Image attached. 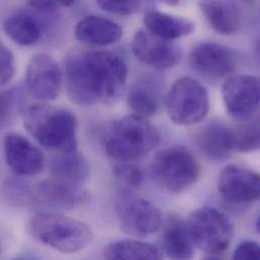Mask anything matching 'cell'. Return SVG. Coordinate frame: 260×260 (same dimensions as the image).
I'll return each mask as SVG.
<instances>
[{
	"label": "cell",
	"mask_w": 260,
	"mask_h": 260,
	"mask_svg": "<svg viewBox=\"0 0 260 260\" xmlns=\"http://www.w3.org/2000/svg\"><path fill=\"white\" fill-rule=\"evenodd\" d=\"M28 228L40 243L66 254L83 250L93 238L88 225L59 213H38L30 218Z\"/></svg>",
	"instance_id": "cell-4"
},
{
	"label": "cell",
	"mask_w": 260,
	"mask_h": 260,
	"mask_svg": "<svg viewBox=\"0 0 260 260\" xmlns=\"http://www.w3.org/2000/svg\"><path fill=\"white\" fill-rule=\"evenodd\" d=\"M203 260H223L219 257H216V256H208V257H205Z\"/></svg>",
	"instance_id": "cell-33"
},
{
	"label": "cell",
	"mask_w": 260,
	"mask_h": 260,
	"mask_svg": "<svg viewBox=\"0 0 260 260\" xmlns=\"http://www.w3.org/2000/svg\"><path fill=\"white\" fill-rule=\"evenodd\" d=\"M4 199L15 206H28L35 203V188L18 177L7 178L2 185Z\"/></svg>",
	"instance_id": "cell-25"
},
{
	"label": "cell",
	"mask_w": 260,
	"mask_h": 260,
	"mask_svg": "<svg viewBox=\"0 0 260 260\" xmlns=\"http://www.w3.org/2000/svg\"><path fill=\"white\" fill-rule=\"evenodd\" d=\"M144 24L150 34L166 41L189 36L196 29V24L191 20L155 9L145 13Z\"/></svg>",
	"instance_id": "cell-20"
},
{
	"label": "cell",
	"mask_w": 260,
	"mask_h": 260,
	"mask_svg": "<svg viewBox=\"0 0 260 260\" xmlns=\"http://www.w3.org/2000/svg\"><path fill=\"white\" fill-rule=\"evenodd\" d=\"M127 102L131 110L139 117L147 119L156 115L161 104L158 82L149 77L138 80L131 86Z\"/></svg>",
	"instance_id": "cell-23"
},
{
	"label": "cell",
	"mask_w": 260,
	"mask_h": 260,
	"mask_svg": "<svg viewBox=\"0 0 260 260\" xmlns=\"http://www.w3.org/2000/svg\"><path fill=\"white\" fill-rule=\"evenodd\" d=\"M151 172L163 190L177 194L198 181L201 166L189 150L181 146H172L155 155L151 163Z\"/></svg>",
	"instance_id": "cell-5"
},
{
	"label": "cell",
	"mask_w": 260,
	"mask_h": 260,
	"mask_svg": "<svg viewBox=\"0 0 260 260\" xmlns=\"http://www.w3.org/2000/svg\"><path fill=\"white\" fill-rule=\"evenodd\" d=\"M105 260H163L160 250L151 243L137 239H123L109 244Z\"/></svg>",
	"instance_id": "cell-24"
},
{
	"label": "cell",
	"mask_w": 260,
	"mask_h": 260,
	"mask_svg": "<svg viewBox=\"0 0 260 260\" xmlns=\"http://www.w3.org/2000/svg\"><path fill=\"white\" fill-rule=\"evenodd\" d=\"M223 101L228 114L238 121H248L259 107L260 81L254 75H237L222 86Z\"/></svg>",
	"instance_id": "cell-9"
},
{
	"label": "cell",
	"mask_w": 260,
	"mask_h": 260,
	"mask_svg": "<svg viewBox=\"0 0 260 260\" xmlns=\"http://www.w3.org/2000/svg\"><path fill=\"white\" fill-rule=\"evenodd\" d=\"M165 108L169 119L180 126H191L202 122L210 110L209 94L198 80L185 76L170 87Z\"/></svg>",
	"instance_id": "cell-7"
},
{
	"label": "cell",
	"mask_w": 260,
	"mask_h": 260,
	"mask_svg": "<svg viewBox=\"0 0 260 260\" xmlns=\"http://www.w3.org/2000/svg\"><path fill=\"white\" fill-rule=\"evenodd\" d=\"M87 193L81 186L51 178L44 180L35 188V203L55 210H71L81 206Z\"/></svg>",
	"instance_id": "cell-17"
},
{
	"label": "cell",
	"mask_w": 260,
	"mask_h": 260,
	"mask_svg": "<svg viewBox=\"0 0 260 260\" xmlns=\"http://www.w3.org/2000/svg\"><path fill=\"white\" fill-rule=\"evenodd\" d=\"M52 178L81 186L89 176V163L77 150L59 153L50 162Z\"/></svg>",
	"instance_id": "cell-21"
},
{
	"label": "cell",
	"mask_w": 260,
	"mask_h": 260,
	"mask_svg": "<svg viewBox=\"0 0 260 260\" xmlns=\"http://www.w3.org/2000/svg\"><path fill=\"white\" fill-rule=\"evenodd\" d=\"M24 128L50 151L67 153L77 150V120L67 109L48 104L31 106L24 114Z\"/></svg>",
	"instance_id": "cell-2"
},
{
	"label": "cell",
	"mask_w": 260,
	"mask_h": 260,
	"mask_svg": "<svg viewBox=\"0 0 260 260\" xmlns=\"http://www.w3.org/2000/svg\"><path fill=\"white\" fill-rule=\"evenodd\" d=\"M200 7L211 26L219 34L231 36L241 27V13L232 1H204Z\"/></svg>",
	"instance_id": "cell-22"
},
{
	"label": "cell",
	"mask_w": 260,
	"mask_h": 260,
	"mask_svg": "<svg viewBox=\"0 0 260 260\" xmlns=\"http://www.w3.org/2000/svg\"><path fill=\"white\" fill-rule=\"evenodd\" d=\"M163 249L170 260H191L194 255L193 244L185 221L179 216L169 215L162 231Z\"/></svg>",
	"instance_id": "cell-19"
},
{
	"label": "cell",
	"mask_w": 260,
	"mask_h": 260,
	"mask_svg": "<svg viewBox=\"0 0 260 260\" xmlns=\"http://www.w3.org/2000/svg\"><path fill=\"white\" fill-rule=\"evenodd\" d=\"M15 260H22V259H15Z\"/></svg>",
	"instance_id": "cell-34"
},
{
	"label": "cell",
	"mask_w": 260,
	"mask_h": 260,
	"mask_svg": "<svg viewBox=\"0 0 260 260\" xmlns=\"http://www.w3.org/2000/svg\"><path fill=\"white\" fill-rule=\"evenodd\" d=\"M74 3V1H29L26 5L29 8L40 12L57 13L59 8L71 6Z\"/></svg>",
	"instance_id": "cell-32"
},
{
	"label": "cell",
	"mask_w": 260,
	"mask_h": 260,
	"mask_svg": "<svg viewBox=\"0 0 260 260\" xmlns=\"http://www.w3.org/2000/svg\"><path fill=\"white\" fill-rule=\"evenodd\" d=\"M193 246L215 255L230 246L234 236V225L226 214L213 207L194 210L185 221Z\"/></svg>",
	"instance_id": "cell-6"
},
{
	"label": "cell",
	"mask_w": 260,
	"mask_h": 260,
	"mask_svg": "<svg viewBox=\"0 0 260 260\" xmlns=\"http://www.w3.org/2000/svg\"><path fill=\"white\" fill-rule=\"evenodd\" d=\"M4 155L9 168L19 176L37 175L45 166L43 152L28 139L16 133L5 136Z\"/></svg>",
	"instance_id": "cell-14"
},
{
	"label": "cell",
	"mask_w": 260,
	"mask_h": 260,
	"mask_svg": "<svg viewBox=\"0 0 260 260\" xmlns=\"http://www.w3.org/2000/svg\"><path fill=\"white\" fill-rule=\"evenodd\" d=\"M20 106L21 99L18 91L0 90V128H6L14 122Z\"/></svg>",
	"instance_id": "cell-27"
},
{
	"label": "cell",
	"mask_w": 260,
	"mask_h": 260,
	"mask_svg": "<svg viewBox=\"0 0 260 260\" xmlns=\"http://www.w3.org/2000/svg\"><path fill=\"white\" fill-rule=\"evenodd\" d=\"M115 177L129 187H140L145 180V173L141 166L131 161H118L114 165Z\"/></svg>",
	"instance_id": "cell-28"
},
{
	"label": "cell",
	"mask_w": 260,
	"mask_h": 260,
	"mask_svg": "<svg viewBox=\"0 0 260 260\" xmlns=\"http://www.w3.org/2000/svg\"><path fill=\"white\" fill-rule=\"evenodd\" d=\"M25 86L37 100H56L62 88V72L56 60L44 53L32 56L26 67Z\"/></svg>",
	"instance_id": "cell-10"
},
{
	"label": "cell",
	"mask_w": 260,
	"mask_h": 260,
	"mask_svg": "<svg viewBox=\"0 0 260 260\" xmlns=\"http://www.w3.org/2000/svg\"><path fill=\"white\" fill-rule=\"evenodd\" d=\"M128 66L119 54L101 50H75L65 61L69 98L77 105H113L121 96Z\"/></svg>",
	"instance_id": "cell-1"
},
{
	"label": "cell",
	"mask_w": 260,
	"mask_h": 260,
	"mask_svg": "<svg viewBox=\"0 0 260 260\" xmlns=\"http://www.w3.org/2000/svg\"><path fill=\"white\" fill-rule=\"evenodd\" d=\"M57 13H44L31 8L15 10L3 21L5 35L19 46H31L40 41L47 22Z\"/></svg>",
	"instance_id": "cell-15"
},
{
	"label": "cell",
	"mask_w": 260,
	"mask_h": 260,
	"mask_svg": "<svg viewBox=\"0 0 260 260\" xmlns=\"http://www.w3.org/2000/svg\"><path fill=\"white\" fill-rule=\"evenodd\" d=\"M259 256L258 243L253 240H244L236 247L233 260H259Z\"/></svg>",
	"instance_id": "cell-31"
},
{
	"label": "cell",
	"mask_w": 260,
	"mask_h": 260,
	"mask_svg": "<svg viewBox=\"0 0 260 260\" xmlns=\"http://www.w3.org/2000/svg\"><path fill=\"white\" fill-rule=\"evenodd\" d=\"M75 37L86 45L103 47L120 41L123 37V29L112 19L99 15H88L76 24Z\"/></svg>",
	"instance_id": "cell-18"
},
{
	"label": "cell",
	"mask_w": 260,
	"mask_h": 260,
	"mask_svg": "<svg viewBox=\"0 0 260 260\" xmlns=\"http://www.w3.org/2000/svg\"><path fill=\"white\" fill-rule=\"evenodd\" d=\"M196 144L208 159L223 162L236 152L235 131L221 123H211L199 131Z\"/></svg>",
	"instance_id": "cell-16"
},
{
	"label": "cell",
	"mask_w": 260,
	"mask_h": 260,
	"mask_svg": "<svg viewBox=\"0 0 260 260\" xmlns=\"http://www.w3.org/2000/svg\"><path fill=\"white\" fill-rule=\"evenodd\" d=\"M156 128L137 115L124 117L111 124L104 134L105 152L117 161H132L150 153L159 144Z\"/></svg>",
	"instance_id": "cell-3"
},
{
	"label": "cell",
	"mask_w": 260,
	"mask_h": 260,
	"mask_svg": "<svg viewBox=\"0 0 260 260\" xmlns=\"http://www.w3.org/2000/svg\"><path fill=\"white\" fill-rule=\"evenodd\" d=\"M15 71L14 58L10 50L0 42V86L7 84Z\"/></svg>",
	"instance_id": "cell-30"
},
{
	"label": "cell",
	"mask_w": 260,
	"mask_h": 260,
	"mask_svg": "<svg viewBox=\"0 0 260 260\" xmlns=\"http://www.w3.org/2000/svg\"><path fill=\"white\" fill-rule=\"evenodd\" d=\"M142 1H116V0H100L98 5L105 11L118 15H132L138 12L142 6Z\"/></svg>",
	"instance_id": "cell-29"
},
{
	"label": "cell",
	"mask_w": 260,
	"mask_h": 260,
	"mask_svg": "<svg viewBox=\"0 0 260 260\" xmlns=\"http://www.w3.org/2000/svg\"><path fill=\"white\" fill-rule=\"evenodd\" d=\"M218 188L226 202L248 205L259 199V175L242 165H227L220 173Z\"/></svg>",
	"instance_id": "cell-11"
},
{
	"label": "cell",
	"mask_w": 260,
	"mask_h": 260,
	"mask_svg": "<svg viewBox=\"0 0 260 260\" xmlns=\"http://www.w3.org/2000/svg\"><path fill=\"white\" fill-rule=\"evenodd\" d=\"M117 214L122 230L135 237H148L162 225L159 209L142 198H121L117 203Z\"/></svg>",
	"instance_id": "cell-8"
},
{
	"label": "cell",
	"mask_w": 260,
	"mask_h": 260,
	"mask_svg": "<svg viewBox=\"0 0 260 260\" xmlns=\"http://www.w3.org/2000/svg\"><path fill=\"white\" fill-rule=\"evenodd\" d=\"M193 69L209 78H222L232 74L237 67L235 53L223 45L203 42L193 47L190 53Z\"/></svg>",
	"instance_id": "cell-13"
},
{
	"label": "cell",
	"mask_w": 260,
	"mask_h": 260,
	"mask_svg": "<svg viewBox=\"0 0 260 260\" xmlns=\"http://www.w3.org/2000/svg\"><path fill=\"white\" fill-rule=\"evenodd\" d=\"M234 131L236 152L249 153L259 149V122L257 119Z\"/></svg>",
	"instance_id": "cell-26"
},
{
	"label": "cell",
	"mask_w": 260,
	"mask_h": 260,
	"mask_svg": "<svg viewBox=\"0 0 260 260\" xmlns=\"http://www.w3.org/2000/svg\"><path fill=\"white\" fill-rule=\"evenodd\" d=\"M132 49L141 62L159 70L174 67L182 57L181 48L176 43L160 39L146 29L135 34Z\"/></svg>",
	"instance_id": "cell-12"
}]
</instances>
